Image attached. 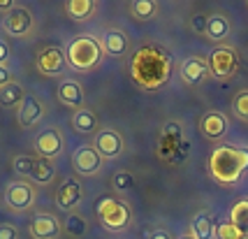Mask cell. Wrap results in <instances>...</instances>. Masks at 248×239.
Wrapping results in <instances>:
<instances>
[{
	"instance_id": "4",
	"label": "cell",
	"mask_w": 248,
	"mask_h": 239,
	"mask_svg": "<svg viewBox=\"0 0 248 239\" xmlns=\"http://www.w3.org/2000/svg\"><path fill=\"white\" fill-rule=\"evenodd\" d=\"M95 216H97V223L102 225L105 230L109 232H121L130 225V218H132V211L130 207L119 200V197H100L95 205Z\"/></svg>"
},
{
	"instance_id": "8",
	"label": "cell",
	"mask_w": 248,
	"mask_h": 239,
	"mask_svg": "<svg viewBox=\"0 0 248 239\" xmlns=\"http://www.w3.org/2000/svg\"><path fill=\"white\" fill-rule=\"evenodd\" d=\"M32 26H35V19L26 7H16V10H12L10 14L2 16V28L12 37H26L32 31Z\"/></svg>"
},
{
	"instance_id": "32",
	"label": "cell",
	"mask_w": 248,
	"mask_h": 239,
	"mask_svg": "<svg viewBox=\"0 0 248 239\" xmlns=\"http://www.w3.org/2000/svg\"><path fill=\"white\" fill-rule=\"evenodd\" d=\"M0 239H19V230L12 223H0Z\"/></svg>"
},
{
	"instance_id": "11",
	"label": "cell",
	"mask_w": 248,
	"mask_h": 239,
	"mask_svg": "<svg viewBox=\"0 0 248 239\" xmlns=\"http://www.w3.org/2000/svg\"><path fill=\"white\" fill-rule=\"evenodd\" d=\"M63 149V135L56 130V128H46L35 137V151L40 153V158L46 160H54L56 156Z\"/></svg>"
},
{
	"instance_id": "19",
	"label": "cell",
	"mask_w": 248,
	"mask_h": 239,
	"mask_svg": "<svg viewBox=\"0 0 248 239\" xmlns=\"http://www.w3.org/2000/svg\"><path fill=\"white\" fill-rule=\"evenodd\" d=\"M95 12H97L95 0H70L65 5V14L72 21H88Z\"/></svg>"
},
{
	"instance_id": "9",
	"label": "cell",
	"mask_w": 248,
	"mask_h": 239,
	"mask_svg": "<svg viewBox=\"0 0 248 239\" xmlns=\"http://www.w3.org/2000/svg\"><path fill=\"white\" fill-rule=\"evenodd\" d=\"M63 235V225L54 214H35L31 221V237L32 239H58Z\"/></svg>"
},
{
	"instance_id": "17",
	"label": "cell",
	"mask_w": 248,
	"mask_h": 239,
	"mask_svg": "<svg viewBox=\"0 0 248 239\" xmlns=\"http://www.w3.org/2000/svg\"><path fill=\"white\" fill-rule=\"evenodd\" d=\"M206 75H209V67H206L204 58L193 56V58L184 61V65H181V79H184L188 86H197V84H202Z\"/></svg>"
},
{
	"instance_id": "20",
	"label": "cell",
	"mask_w": 248,
	"mask_h": 239,
	"mask_svg": "<svg viewBox=\"0 0 248 239\" xmlns=\"http://www.w3.org/2000/svg\"><path fill=\"white\" fill-rule=\"evenodd\" d=\"M102 49H105L107 56H114V58L123 56L128 51V37H125V33H121V31H107L105 37H102Z\"/></svg>"
},
{
	"instance_id": "24",
	"label": "cell",
	"mask_w": 248,
	"mask_h": 239,
	"mask_svg": "<svg viewBox=\"0 0 248 239\" xmlns=\"http://www.w3.org/2000/svg\"><path fill=\"white\" fill-rule=\"evenodd\" d=\"M214 221L209 218V214H197L193 218V223H190V237L195 239H211L214 237Z\"/></svg>"
},
{
	"instance_id": "30",
	"label": "cell",
	"mask_w": 248,
	"mask_h": 239,
	"mask_svg": "<svg viewBox=\"0 0 248 239\" xmlns=\"http://www.w3.org/2000/svg\"><path fill=\"white\" fill-rule=\"evenodd\" d=\"M32 165H35V158L31 156H14V160H12V167H14V172L21 174V176H31L32 172Z\"/></svg>"
},
{
	"instance_id": "7",
	"label": "cell",
	"mask_w": 248,
	"mask_h": 239,
	"mask_svg": "<svg viewBox=\"0 0 248 239\" xmlns=\"http://www.w3.org/2000/svg\"><path fill=\"white\" fill-rule=\"evenodd\" d=\"M65 67H67V56H65V51L58 49V47H46V49H42L40 56H37V70H40L44 77L63 75Z\"/></svg>"
},
{
	"instance_id": "12",
	"label": "cell",
	"mask_w": 248,
	"mask_h": 239,
	"mask_svg": "<svg viewBox=\"0 0 248 239\" xmlns=\"http://www.w3.org/2000/svg\"><path fill=\"white\" fill-rule=\"evenodd\" d=\"M95 151L102 156V158H116L123 153V137H121L116 130H100L95 135V142H93Z\"/></svg>"
},
{
	"instance_id": "37",
	"label": "cell",
	"mask_w": 248,
	"mask_h": 239,
	"mask_svg": "<svg viewBox=\"0 0 248 239\" xmlns=\"http://www.w3.org/2000/svg\"><path fill=\"white\" fill-rule=\"evenodd\" d=\"M149 239H172V235L167 230H153L151 235H149Z\"/></svg>"
},
{
	"instance_id": "13",
	"label": "cell",
	"mask_w": 248,
	"mask_h": 239,
	"mask_svg": "<svg viewBox=\"0 0 248 239\" xmlns=\"http://www.w3.org/2000/svg\"><path fill=\"white\" fill-rule=\"evenodd\" d=\"M44 116V107L42 102L35 98V96H26L23 102L19 105V112H16V119H19V126L21 128H32L37 126Z\"/></svg>"
},
{
	"instance_id": "15",
	"label": "cell",
	"mask_w": 248,
	"mask_h": 239,
	"mask_svg": "<svg viewBox=\"0 0 248 239\" xmlns=\"http://www.w3.org/2000/svg\"><path fill=\"white\" fill-rule=\"evenodd\" d=\"M84 195V191H81V184L77 181V179H65L61 188L56 191V205L61 207V209H67V211H72L77 205H79V200Z\"/></svg>"
},
{
	"instance_id": "27",
	"label": "cell",
	"mask_w": 248,
	"mask_h": 239,
	"mask_svg": "<svg viewBox=\"0 0 248 239\" xmlns=\"http://www.w3.org/2000/svg\"><path fill=\"white\" fill-rule=\"evenodd\" d=\"M65 232L75 239L84 237V232H86V218L81 216V214H77V211H70L65 216Z\"/></svg>"
},
{
	"instance_id": "31",
	"label": "cell",
	"mask_w": 248,
	"mask_h": 239,
	"mask_svg": "<svg viewBox=\"0 0 248 239\" xmlns=\"http://www.w3.org/2000/svg\"><path fill=\"white\" fill-rule=\"evenodd\" d=\"M111 184H114V188H116V191H130V188L135 186V176H132L130 172H125V170H121V172L114 174Z\"/></svg>"
},
{
	"instance_id": "6",
	"label": "cell",
	"mask_w": 248,
	"mask_h": 239,
	"mask_svg": "<svg viewBox=\"0 0 248 239\" xmlns=\"http://www.w3.org/2000/svg\"><path fill=\"white\" fill-rule=\"evenodd\" d=\"M35 186L28 181H12L5 188V205L10 207L12 211H28L35 207Z\"/></svg>"
},
{
	"instance_id": "14",
	"label": "cell",
	"mask_w": 248,
	"mask_h": 239,
	"mask_svg": "<svg viewBox=\"0 0 248 239\" xmlns=\"http://www.w3.org/2000/svg\"><path fill=\"white\" fill-rule=\"evenodd\" d=\"M200 130L204 137L209 140H220L227 130H230V121H227L225 114L220 112H206L204 116L200 119Z\"/></svg>"
},
{
	"instance_id": "38",
	"label": "cell",
	"mask_w": 248,
	"mask_h": 239,
	"mask_svg": "<svg viewBox=\"0 0 248 239\" xmlns=\"http://www.w3.org/2000/svg\"><path fill=\"white\" fill-rule=\"evenodd\" d=\"M181 239H195V237H190V235H184V237H181Z\"/></svg>"
},
{
	"instance_id": "16",
	"label": "cell",
	"mask_w": 248,
	"mask_h": 239,
	"mask_svg": "<svg viewBox=\"0 0 248 239\" xmlns=\"http://www.w3.org/2000/svg\"><path fill=\"white\" fill-rule=\"evenodd\" d=\"M56 96H58V102L65 105V107L81 109V105H84V91L75 79H63L56 88Z\"/></svg>"
},
{
	"instance_id": "21",
	"label": "cell",
	"mask_w": 248,
	"mask_h": 239,
	"mask_svg": "<svg viewBox=\"0 0 248 239\" xmlns=\"http://www.w3.org/2000/svg\"><path fill=\"white\" fill-rule=\"evenodd\" d=\"M72 128L79 135H91V132L97 130V116L86 107L77 109L75 114H72Z\"/></svg>"
},
{
	"instance_id": "28",
	"label": "cell",
	"mask_w": 248,
	"mask_h": 239,
	"mask_svg": "<svg viewBox=\"0 0 248 239\" xmlns=\"http://www.w3.org/2000/svg\"><path fill=\"white\" fill-rule=\"evenodd\" d=\"M214 237L216 239H246V232L239 230L234 223H218L214 230Z\"/></svg>"
},
{
	"instance_id": "2",
	"label": "cell",
	"mask_w": 248,
	"mask_h": 239,
	"mask_svg": "<svg viewBox=\"0 0 248 239\" xmlns=\"http://www.w3.org/2000/svg\"><path fill=\"white\" fill-rule=\"evenodd\" d=\"M248 170V149L241 146H218L209 156V172L223 186H234Z\"/></svg>"
},
{
	"instance_id": "1",
	"label": "cell",
	"mask_w": 248,
	"mask_h": 239,
	"mask_svg": "<svg viewBox=\"0 0 248 239\" xmlns=\"http://www.w3.org/2000/svg\"><path fill=\"white\" fill-rule=\"evenodd\" d=\"M130 77L141 91H158L172 77V56L158 44H144L130 58Z\"/></svg>"
},
{
	"instance_id": "23",
	"label": "cell",
	"mask_w": 248,
	"mask_h": 239,
	"mask_svg": "<svg viewBox=\"0 0 248 239\" xmlns=\"http://www.w3.org/2000/svg\"><path fill=\"white\" fill-rule=\"evenodd\" d=\"M26 98V93H23V86L21 84H16V81H10L7 86L0 88V105L2 107H19Z\"/></svg>"
},
{
	"instance_id": "25",
	"label": "cell",
	"mask_w": 248,
	"mask_h": 239,
	"mask_svg": "<svg viewBox=\"0 0 248 239\" xmlns=\"http://www.w3.org/2000/svg\"><path fill=\"white\" fill-rule=\"evenodd\" d=\"M130 14L140 21H149L158 14V2L155 0H132L130 2Z\"/></svg>"
},
{
	"instance_id": "36",
	"label": "cell",
	"mask_w": 248,
	"mask_h": 239,
	"mask_svg": "<svg viewBox=\"0 0 248 239\" xmlns=\"http://www.w3.org/2000/svg\"><path fill=\"white\" fill-rule=\"evenodd\" d=\"M12 10H16V2H14V0H0V12L10 14Z\"/></svg>"
},
{
	"instance_id": "3",
	"label": "cell",
	"mask_w": 248,
	"mask_h": 239,
	"mask_svg": "<svg viewBox=\"0 0 248 239\" xmlns=\"http://www.w3.org/2000/svg\"><path fill=\"white\" fill-rule=\"evenodd\" d=\"M102 42L93 37V35H79L72 42L67 44L65 56H67V65L77 70V72H91L100 65L102 61Z\"/></svg>"
},
{
	"instance_id": "33",
	"label": "cell",
	"mask_w": 248,
	"mask_h": 239,
	"mask_svg": "<svg viewBox=\"0 0 248 239\" xmlns=\"http://www.w3.org/2000/svg\"><path fill=\"white\" fill-rule=\"evenodd\" d=\"M206 19H209V16H204V14H195L193 16V31L195 33H200V35L206 33Z\"/></svg>"
},
{
	"instance_id": "26",
	"label": "cell",
	"mask_w": 248,
	"mask_h": 239,
	"mask_svg": "<svg viewBox=\"0 0 248 239\" xmlns=\"http://www.w3.org/2000/svg\"><path fill=\"white\" fill-rule=\"evenodd\" d=\"M230 223H234L239 230L248 232V197L234 202L232 211H230Z\"/></svg>"
},
{
	"instance_id": "35",
	"label": "cell",
	"mask_w": 248,
	"mask_h": 239,
	"mask_svg": "<svg viewBox=\"0 0 248 239\" xmlns=\"http://www.w3.org/2000/svg\"><path fill=\"white\" fill-rule=\"evenodd\" d=\"M12 81V72H10V67L7 65H0V88L2 86H7Z\"/></svg>"
},
{
	"instance_id": "34",
	"label": "cell",
	"mask_w": 248,
	"mask_h": 239,
	"mask_svg": "<svg viewBox=\"0 0 248 239\" xmlns=\"http://www.w3.org/2000/svg\"><path fill=\"white\" fill-rule=\"evenodd\" d=\"M7 61H10V44L0 40V65H5Z\"/></svg>"
},
{
	"instance_id": "18",
	"label": "cell",
	"mask_w": 248,
	"mask_h": 239,
	"mask_svg": "<svg viewBox=\"0 0 248 239\" xmlns=\"http://www.w3.org/2000/svg\"><path fill=\"white\" fill-rule=\"evenodd\" d=\"M232 31V26H230V19H227L225 14H211L209 19H206V37L211 40V42H223L227 35Z\"/></svg>"
},
{
	"instance_id": "10",
	"label": "cell",
	"mask_w": 248,
	"mask_h": 239,
	"mask_svg": "<svg viewBox=\"0 0 248 239\" xmlns=\"http://www.w3.org/2000/svg\"><path fill=\"white\" fill-rule=\"evenodd\" d=\"M72 165H75L77 174L93 176L102 167V156L95 151V146H79L75 151V156H72Z\"/></svg>"
},
{
	"instance_id": "39",
	"label": "cell",
	"mask_w": 248,
	"mask_h": 239,
	"mask_svg": "<svg viewBox=\"0 0 248 239\" xmlns=\"http://www.w3.org/2000/svg\"><path fill=\"white\" fill-rule=\"evenodd\" d=\"M246 239H248V232H246Z\"/></svg>"
},
{
	"instance_id": "22",
	"label": "cell",
	"mask_w": 248,
	"mask_h": 239,
	"mask_svg": "<svg viewBox=\"0 0 248 239\" xmlns=\"http://www.w3.org/2000/svg\"><path fill=\"white\" fill-rule=\"evenodd\" d=\"M54 176H56V167L51 160L35 158V165H32V172H31V179L35 184H51Z\"/></svg>"
},
{
	"instance_id": "29",
	"label": "cell",
	"mask_w": 248,
	"mask_h": 239,
	"mask_svg": "<svg viewBox=\"0 0 248 239\" xmlns=\"http://www.w3.org/2000/svg\"><path fill=\"white\" fill-rule=\"evenodd\" d=\"M232 109L241 121H248V88L246 91H239L234 100H232Z\"/></svg>"
},
{
	"instance_id": "5",
	"label": "cell",
	"mask_w": 248,
	"mask_h": 239,
	"mask_svg": "<svg viewBox=\"0 0 248 239\" xmlns=\"http://www.w3.org/2000/svg\"><path fill=\"white\" fill-rule=\"evenodd\" d=\"M209 75H214L220 81H227L239 72V56L232 47H218L206 58Z\"/></svg>"
}]
</instances>
